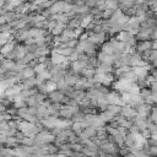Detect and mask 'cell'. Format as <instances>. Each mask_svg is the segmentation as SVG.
<instances>
[{
  "label": "cell",
  "mask_w": 157,
  "mask_h": 157,
  "mask_svg": "<svg viewBox=\"0 0 157 157\" xmlns=\"http://www.w3.org/2000/svg\"><path fill=\"white\" fill-rule=\"evenodd\" d=\"M1 66H2V69L5 70V72L6 71H11L13 67H15V60H10V59H4V61L1 63Z\"/></svg>",
  "instance_id": "cell-1"
},
{
  "label": "cell",
  "mask_w": 157,
  "mask_h": 157,
  "mask_svg": "<svg viewBox=\"0 0 157 157\" xmlns=\"http://www.w3.org/2000/svg\"><path fill=\"white\" fill-rule=\"evenodd\" d=\"M22 74H23V77H25V78H29V77H34V76H36L34 69L31 67V66H26V67L22 70Z\"/></svg>",
  "instance_id": "cell-2"
},
{
  "label": "cell",
  "mask_w": 157,
  "mask_h": 157,
  "mask_svg": "<svg viewBox=\"0 0 157 157\" xmlns=\"http://www.w3.org/2000/svg\"><path fill=\"white\" fill-rule=\"evenodd\" d=\"M4 23H6V20H5V17H4V16H1V15H0V26H1V25H4Z\"/></svg>",
  "instance_id": "cell-3"
},
{
  "label": "cell",
  "mask_w": 157,
  "mask_h": 157,
  "mask_svg": "<svg viewBox=\"0 0 157 157\" xmlns=\"http://www.w3.org/2000/svg\"><path fill=\"white\" fill-rule=\"evenodd\" d=\"M123 157H136L134 153H131V152H129L128 155H125V156H123Z\"/></svg>",
  "instance_id": "cell-4"
},
{
  "label": "cell",
  "mask_w": 157,
  "mask_h": 157,
  "mask_svg": "<svg viewBox=\"0 0 157 157\" xmlns=\"http://www.w3.org/2000/svg\"><path fill=\"white\" fill-rule=\"evenodd\" d=\"M4 59H5V56H4L2 54H0V65H1V63L4 61Z\"/></svg>",
  "instance_id": "cell-5"
},
{
  "label": "cell",
  "mask_w": 157,
  "mask_h": 157,
  "mask_svg": "<svg viewBox=\"0 0 157 157\" xmlns=\"http://www.w3.org/2000/svg\"><path fill=\"white\" fill-rule=\"evenodd\" d=\"M1 74H5V70H4V69H2V66L0 65V75H1Z\"/></svg>",
  "instance_id": "cell-6"
}]
</instances>
